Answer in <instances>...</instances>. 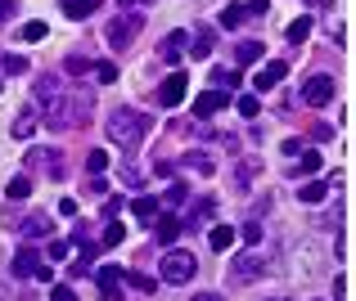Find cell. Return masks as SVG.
<instances>
[{"label":"cell","mask_w":356,"mask_h":301,"mask_svg":"<svg viewBox=\"0 0 356 301\" xmlns=\"http://www.w3.org/2000/svg\"><path fill=\"white\" fill-rule=\"evenodd\" d=\"M149 130H154V117L140 112V108H118L113 117H108V139H113L122 153H136Z\"/></svg>","instance_id":"cell-1"},{"label":"cell","mask_w":356,"mask_h":301,"mask_svg":"<svg viewBox=\"0 0 356 301\" xmlns=\"http://www.w3.org/2000/svg\"><path fill=\"white\" fill-rule=\"evenodd\" d=\"M86 117H90V95H59V90H54V95L45 99V108H41V121L50 130H72Z\"/></svg>","instance_id":"cell-2"},{"label":"cell","mask_w":356,"mask_h":301,"mask_svg":"<svg viewBox=\"0 0 356 301\" xmlns=\"http://www.w3.org/2000/svg\"><path fill=\"white\" fill-rule=\"evenodd\" d=\"M158 275H163V284H190V279L199 275V261H194L190 252H167Z\"/></svg>","instance_id":"cell-3"},{"label":"cell","mask_w":356,"mask_h":301,"mask_svg":"<svg viewBox=\"0 0 356 301\" xmlns=\"http://www.w3.org/2000/svg\"><path fill=\"white\" fill-rule=\"evenodd\" d=\"M266 266H270V261H266V252H261L257 243H252L248 252H239V257L230 261V279H235V284H248V279H257Z\"/></svg>","instance_id":"cell-4"},{"label":"cell","mask_w":356,"mask_h":301,"mask_svg":"<svg viewBox=\"0 0 356 301\" xmlns=\"http://www.w3.org/2000/svg\"><path fill=\"white\" fill-rule=\"evenodd\" d=\"M140 23H145V18H140V14H122V18H113V23L104 27V41L113 45V50H127V45L136 41Z\"/></svg>","instance_id":"cell-5"},{"label":"cell","mask_w":356,"mask_h":301,"mask_svg":"<svg viewBox=\"0 0 356 301\" xmlns=\"http://www.w3.org/2000/svg\"><path fill=\"white\" fill-rule=\"evenodd\" d=\"M95 284H99V297H104V301H122L127 270H122V266H99V270H95Z\"/></svg>","instance_id":"cell-6"},{"label":"cell","mask_w":356,"mask_h":301,"mask_svg":"<svg viewBox=\"0 0 356 301\" xmlns=\"http://www.w3.org/2000/svg\"><path fill=\"white\" fill-rule=\"evenodd\" d=\"M185 86H190V72H172V77L158 86V103H163V108H176V103L185 99Z\"/></svg>","instance_id":"cell-7"},{"label":"cell","mask_w":356,"mask_h":301,"mask_svg":"<svg viewBox=\"0 0 356 301\" xmlns=\"http://www.w3.org/2000/svg\"><path fill=\"white\" fill-rule=\"evenodd\" d=\"M330 99H334V77H325V72L302 86V103H312V108H321V103H330Z\"/></svg>","instance_id":"cell-8"},{"label":"cell","mask_w":356,"mask_h":301,"mask_svg":"<svg viewBox=\"0 0 356 301\" xmlns=\"http://www.w3.org/2000/svg\"><path fill=\"white\" fill-rule=\"evenodd\" d=\"M284 72H289V63H280V59H270V63H266V68H261V72H257V77H252V86H257V90H275V86H280V81H284Z\"/></svg>","instance_id":"cell-9"},{"label":"cell","mask_w":356,"mask_h":301,"mask_svg":"<svg viewBox=\"0 0 356 301\" xmlns=\"http://www.w3.org/2000/svg\"><path fill=\"white\" fill-rule=\"evenodd\" d=\"M221 108H226V90H208L194 99V117H217Z\"/></svg>","instance_id":"cell-10"},{"label":"cell","mask_w":356,"mask_h":301,"mask_svg":"<svg viewBox=\"0 0 356 301\" xmlns=\"http://www.w3.org/2000/svg\"><path fill=\"white\" fill-rule=\"evenodd\" d=\"M36 266H41V252H36V248H23V252L14 257V275H18V279H32Z\"/></svg>","instance_id":"cell-11"},{"label":"cell","mask_w":356,"mask_h":301,"mask_svg":"<svg viewBox=\"0 0 356 301\" xmlns=\"http://www.w3.org/2000/svg\"><path fill=\"white\" fill-rule=\"evenodd\" d=\"M158 207H163L158 198H149V194H140V198L131 203V212L140 216V225H154V221H158Z\"/></svg>","instance_id":"cell-12"},{"label":"cell","mask_w":356,"mask_h":301,"mask_svg":"<svg viewBox=\"0 0 356 301\" xmlns=\"http://www.w3.org/2000/svg\"><path fill=\"white\" fill-rule=\"evenodd\" d=\"M190 45V59H208L212 54V32L208 27H194V41H185Z\"/></svg>","instance_id":"cell-13"},{"label":"cell","mask_w":356,"mask_h":301,"mask_svg":"<svg viewBox=\"0 0 356 301\" xmlns=\"http://www.w3.org/2000/svg\"><path fill=\"white\" fill-rule=\"evenodd\" d=\"M18 234H27V239H45V234H50V216H27V221H18Z\"/></svg>","instance_id":"cell-14"},{"label":"cell","mask_w":356,"mask_h":301,"mask_svg":"<svg viewBox=\"0 0 356 301\" xmlns=\"http://www.w3.org/2000/svg\"><path fill=\"white\" fill-rule=\"evenodd\" d=\"M208 248L212 252H230L235 248V230H230V225H217V230L208 234Z\"/></svg>","instance_id":"cell-15"},{"label":"cell","mask_w":356,"mask_h":301,"mask_svg":"<svg viewBox=\"0 0 356 301\" xmlns=\"http://www.w3.org/2000/svg\"><path fill=\"white\" fill-rule=\"evenodd\" d=\"M185 230V221L181 216H163V221H158V243H176V234Z\"/></svg>","instance_id":"cell-16"},{"label":"cell","mask_w":356,"mask_h":301,"mask_svg":"<svg viewBox=\"0 0 356 301\" xmlns=\"http://www.w3.org/2000/svg\"><path fill=\"white\" fill-rule=\"evenodd\" d=\"M36 117H41L36 108H23V112H18V121H14V139H27V135H32V130H36Z\"/></svg>","instance_id":"cell-17"},{"label":"cell","mask_w":356,"mask_h":301,"mask_svg":"<svg viewBox=\"0 0 356 301\" xmlns=\"http://www.w3.org/2000/svg\"><path fill=\"white\" fill-rule=\"evenodd\" d=\"M99 9V0H63V14L68 18H90Z\"/></svg>","instance_id":"cell-18"},{"label":"cell","mask_w":356,"mask_h":301,"mask_svg":"<svg viewBox=\"0 0 356 301\" xmlns=\"http://www.w3.org/2000/svg\"><path fill=\"white\" fill-rule=\"evenodd\" d=\"M325 194H330V180H312V184H302V189H298V198H302V203H321Z\"/></svg>","instance_id":"cell-19"},{"label":"cell","mask_w":356,"mask_h":301,"mask_svg":"<svg viewBox=\"0 0 356 301\" xmlns=\"http://www.w3.org/2000/svg\"><path fill=\"white\" fill-rule=\"evenodd\" d=\"M289 41H293V45H302L307 41V36H312V18H293V23H289Z\"/></svg>","instance_id":"cell-20"},{"label":"cell","mask_w":356,"mask_h":301,"mask_svg":"<svg viewBox=\"0 0 356 301\" xmlns=\"http://www.w3.org/2000/svg\"><path fill=\"white\" fill-rule=\"evenodd\" d=\"M185 41H190V36H185V32H172V36H167V41H163V59H176V54L185 50Z\"/></svg>","instance_id":"cell-21"},{"label":"cell","mask_w":356,"mask_h":301,"mask_svg":"<svg viewBox=\"0 0 356 301\" xmlns=\"http://www.w3.org/2000/svg\"><path fill=\"white\" fill-rule=\"evenodd\" d=\"M257 54H261V45L257 41H239V50H235V59L248 68V63H257Z\"/></svg>","instance_id":"cell-22"},{"label":"cell","mask_w":356,"mask_h":301,"mask_svg":"<svg viewBox=\"0 0 356 301\" xmlns=\"http://www.w3.org/2000/svg\"><path fill=\"white\" fill-rule=\"evenodd\" d=\"M63 68H68L72 77H81V72H90V59H86V54H68V59H63Z\"/></svg>","instance_id":"cell-23"},{"label":"cell","mask_w":356,"mask_h":301,"mask_svg":"<svg viewBox=\"0 0 356 301\" xmlns=\"http://www.w3.org/2000/svg\"><path fill=\"white\" fill-rule=\"evenodd\" d=\"M18 36H23V41H45L50 27H45V23H23V32H18Z\"/></svg>","instance_id":"cell-24"},{"label":"cell","mask_w":356,"mask_h":301,"mask_svg":"<svg viewBox=\"0 0 356 301\" xmlns=\"http://www.w3.org/2000/svg\"><path fill=\"white\" fill-rule=\"evenodd\" d=\"M86 166H90V175H104L108 171V153H104V148H95V153L86 157Z\"/></svg>","instance_id":"cell-25"},{"label":"cell","mask_w":356,"mask_h":301,"mask_svg":"<svg viewBox=\"0 0 356 301\" xmlns=\"http://www.w3.org/2000/svg\"><path fill=\"white\" fill-rule=\"evenodd\" d=\"M243 18H248V9H243V5H226V14H221V23H226V27H239Z\"/></svg>","instance_id":"cell-26"},{"label":"cell","mask_w":356,"mask_h":301,"mask_svg":"<svg viewBox=\"0 0 356 301\" xmlns=\"http://www.w3.org/2000/svg\"><path fill=\"white\" fill-rule=\"evenodd\" d=\"M27 194H32V180H27V175H14V180H9V198H27Z\"/></svg>","instance_id":"cell-27"},{"label":"cell","mask_w":356,"mask_h":301,"mask_svg":"<svg viewBox=\"0 0 356 301\" xmlns=\"http://www.w3.org/2000/svg\"><path fill=\"white\" fill-rule=\"evenodd\" d=\"M298 166H302L307 175H316V171H321V153H312V148H307V153H298Z\"/></svg>","instance_id":"cell-28"},{"label":"cell","mask_w":356,"mask_h":301,"mask_svg":"<svg viewBox=\"0 0 356 301\" xmlns=\"http://www.w3.org/2000/svg\"><path fill=\"white\" fill-rule=\"evenodd\" d=\"M90 72H95V77L104 81V86H108V81H118V63H95Z\"/></svg>","instance_id":"cell-29"},{"label":"cell","mask_w":356,"mask_h":301,"mask_svg":"<svg viewBox=\"0 0 356 301\" xmlns=\"http://www.w3.org/2000/svg\"><path fill=\"white\" fill-rule=\"evenodd\" d=\"M235 108L243 112V117H257V112H261V103H257V95H243V99L235 103Z\"/></svg>","instance_id":"cell-30"},{"label":"cell","mask_w":356,"mask_h":301,"mask_svg":"<svg viewBox=\"0 0 356 301\" xmlns=\"http://www.w3.org/2000/svg\"><path fill=\"white\" fill-rule=\"evenodd\" d=\"M122 239H127V230H122V225L113 221V225H108V230H104V248H118Z\"/></svg>","instance_id":"cell-31"},{"label":"cell","mask_w":356,"mask_h":301,"mask_svg":"<svg viewBox=\"0 0 356 301\" xmlns=\"http://www.w3.org/2000/svg\"><path fill=\"white\" fill-rule=\"evenodd\" d=\"M127 284H136V288H145V293H154V279L140 275V270H127Z\"/></svg>","instance_id":"cell-32"},{"label":"cell","mask_w":356,"mask_h":301,"mask_svg":"<svg viewBox=\"0 0 356 301\" xmlns=\"http://www.w3.org/2000/svg\"><path fill=\"white\" fill-rule=\"evenodd\" d=\"M163 203H167V207H181V203H185V184H172V189L163 194Z\"/></svg>","instance_id":"cell-33"},{"label":"cell","mask_w":356,"mask_h":301,"mask_svg":"<svg viewBox=\"0 0 356 301\" xmlns=\"http://www.w3.org/2000/svg\"><path fill=\"white\" fill-rule=\"evenodd\" d=\"M23 68H27L23 54H5V72H9V77H14V72H23Z\"/></svg>","instance_id":"cell-34"},{"label":"cell","mask_w":356,"mask_h":301,"mask_svg":"<svg viewBox=\"0 0 356 301\" xmlns=\"http://www.w3.org/2000/svg\"><path fill=\"white\" fill-rule=\"evenodd\" d=\"M239 86V72H217V90H235Z\"/></svg>","instance_id":"cell-35"},{"label":"cell","mask_w":356,"mask_h":301,"mask_svg":"<svg viewBox=\"0 0 356 301\" xmlns=\"http://www.w3.org/2000/svg\"><path fill=\"white\" fill-rule=\"evenodd\" d=\"M68 252H72V248H68L63 239H54V243H50V261H68Z\"/></svg>","instance_id":"cell-36"},{"label":"cell","mask_w":356,"mask_h":301,"mask_svg":"<svg viewBox=\"0 0 356 301\" xmlns=\"http://www.w3.org/2000/svg\"><path fill=\"white\" fill-rule=\"evenodd\" d=\"M243 239H248V243H261V225L248 221V225H243Z\"/></svg>","instance_id":"cell-37"},{"label":"cell","mask_w":356,"mask_h":301,"mask_svg":"<svg viewBox=\"0 0 356 301\" xmlns=\"http://www.w3.org/2000/svg\"><path fill=\"white\" fill-rule=\"evenodd\" d=\"M190 166H194V171H203V175L212 171V162H208V157H203V153H194V157H190Z\"/></svg>","instance_id":"cell-38"},{"label":"cell","mask_w":356,"mask_h":301,"mask_svg":"<svg viewBox=\"0 0 356 301\" xmlns=\"http://www.w3.org/2000/svg\"><path fill=\"white\" fill-rule=\"evenodd\" d=\"M50 301H77V293H72V288H54Z\"/></svg>","instance_id":"cell-39"},{"label":"cell","mask_w":356,"mask_h":301,"mask_svg":"<svg viewBox=\"0 0 356 301\" xmlns=\"http://www.w3.org/2000/svg\"><path fill=\"white\" fill-rule=\"evenodd\" d=\"M243 9H248V14H266V0H248Z\"/></svg>","instance_id":"cell-40"},{"label":"cell","mask_w":356,"mask_h":301,"mask_svg":"<svg viewBox=\"0 0 356 301\" xmlns=\"http://www.w3.org/2000/svg\"><path fill=\"white\" fill-rule=\"evenodd\" d=\"M190 301H226V297H221V293H194Z\"/></svg>","instance_id":"cell-41"},{"label":"cell","mask_w":356,"mask_h":301,"mask_svg":"<svg viewBox=\"0 0 356 301\" xmlns=\"http://www.w3.org/2000/svg\"><path fill=\"white\" fill-rule=\"evenodd\" d=\"M9 9H14V0H0V23L9 18Z\"/></svg>","instance_id":"cell-42"},{"label":"cell","mask_w":356,"mask_h":301,"mask_svg":"<svg viewBox=\"0 0 356 301\" xmlns=\"http://www.w3.org/2000/svg\"><path fill=\"white\" fill-rule=\"evenodd\" d=\"M145 0H118V9H140Z\"/></svg>","instance_id":"cell-43"},{"label":"cell","mask_w":356,"mask_h":301,"mask_svg":"<svg viewBox=\"0 0 356 301\" xmlns=\"http://www.w3.org/2000/svg\"><path fill=\"white\" fill-rule=\"evenodd\" d=\"M5 297H9V293H5V284H0V301H5Z\"/></svg>","instance_id":"cell-44"},{"label":"cell","mask_w":356,"mask_h":301,"mask_svg":"<svg viewBox=\"0 0 356 301\" xmlns=\"http://www.w3.org/2000/svg\"><path fill=\"white\" fill-rule=\"evenodd\" d=\"M0 90H5V81H0Z\"/></svg>","instance_id":"cell-45"},{"label":"cell","mask_w":356,"mask_h":301,"mask_svg":"<svg viewBox=\"0 0 356 301\" xmlns=\"http://www.w3.org/2000/svg\"><path fill=\"white\" fill-rule=\"evenodd\" d=\"M275 301H284V297H275Z\"/></svg>","instance_id":"cell-46"}]
</instances>
